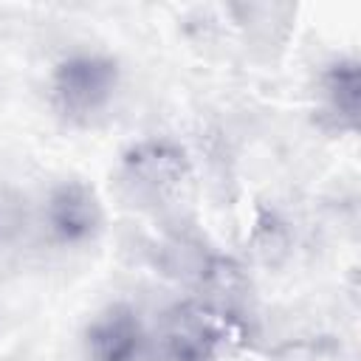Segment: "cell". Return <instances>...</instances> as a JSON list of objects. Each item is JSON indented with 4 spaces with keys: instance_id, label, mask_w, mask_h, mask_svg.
<instances>
[{
    "instance_id": "obj_1",
    "label": "cell",
    "mask_w": 361,
    "mask_h": 361,
    "mask_svg": "<svg viewBox=\"0 0 361 361\" xmlns=\"http://www.w3.org/2000/svg\"><path fill=\"white\" fill-rule=\"evenodd\" d=\"M116 82V62L96 54H76L54 71V102L65 116L87 118L110 102Z\"/></svg>"
},
{
    "instance_id": "obj_2",
    "label": "cell",
    "mask_w": 361,
    "mask_h": 361,
    "mask_svg": "<svg viewBox=\"0 0 361 361\" xmlns=\"http://www.w3.org/2000/svg\"><path fill=\"white\" fill-rule=\"evenodd\" d=\"M45 226L59 243H79L96 234L102 226V209L96 195L85 183H62L45 203Z\"/></svg>"
},
{
    "instance_id": "obj_3",
    "label": "cell",
    "mask_w": 361,
    "mask_h": 361,
    "mask_svg": "<svg viewBox=\"0 0 361 361\" xmlns=\"http://www.w3.org/2000/svg\"><path fill=\"white\" fill-rule=\"evenodd\" d=\"M85 347L90 361H138L144 330L135 310L127 305H110L90 322Z\"/></svg>"
},
{
    "instance_id": "obj_4",
    "label": "cell",
    "mask_w": 361,
    "mask_h": 361,
    "mask_svg": "<svg viewBox=\"0 0 361 361\" xmlns=\"http://www.w3.org/2000/svg\"><path fill=\"white\" fill-rule=\"evenodd\" d=\"M127 169L130 175L155 192H166L172 186H178L186 175V161L183 152L166 141H147L138 144L130 155H127Z\"/></svg>"
},
{
    "instance_id": "obj_5",
    "label": "cell",
    "mask_w": 361,
    "mask_h": 361,
    "mask_svg": "<svg viewBox=\"0 0 361 361\" xmlns=\"http://www.w3.org/2000/svg\"><path fill=\"white\" fill-rule=\"evenodd\" d=\"M327 93L341 113L353 116L355 104H358V71H355V65H341L338 71H333L327 79Z\"/></svg>"
}]
</instances>
